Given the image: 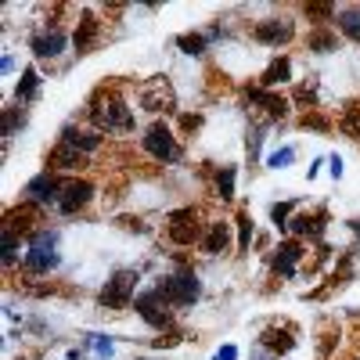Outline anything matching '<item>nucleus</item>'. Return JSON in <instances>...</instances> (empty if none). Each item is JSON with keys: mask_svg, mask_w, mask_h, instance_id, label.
<instances>
[{"mask_svg": "<svg viewBox=\"0 0 360 360\" xmlns=\"http://www.w3.org/2000/svg\"><path fill=\"white\" fill-rule=\"evenodd\" d=\"M54 263H58V256H54L51 245H33L25 252V270H33V274H44V270H51Z\"/></svg>", "mask_w": 360, "mask_h": 360, "instance_id": "17", "label": "nucleus"}, {"mask_svg": "<svg viewBox=\"0 0 360 360\" xmlns=\"http://www.w3.org/2000/svg\"><path fill=\"white\" fill-rule=\"evenodd\" d=\"M90 339H94L90 346H94V353H98V356H108V353H112V342H105L101 335H90Z\"/></svg>", "mask_w": 360, "mask_h": 360, "instance_id": "34", "label": "nucleus"}, {"mask_svg": "<svg viewBox=\"0 0 360 360\" xmlns=\"http://www.w3.org/2000/svg\"><path fill=\"white\" fill-rule=\"evenodd\" d=\"M249 101L259 105L270 119H281V115L288 112V101H285L281 94H270V90H263V86H249Z\"/></svg>", "mask_w": 360, "mask_h": 360, "instance_id": "13", "label": "nucleus"}, {"mask_svg": "<svg viewBox=\"0 0 360 360\" xmlns=\"http://www.w3.org/2000/svg\"><path fill=\"white\" fill-rule=\"evenodd\" d=\"M176 44L184 47L188 54H202V51H205V37H198V33H184V37H180Z\"/></svg>", "mask_w": 360, "mask_h": 360, "instance_id": "28", "label": "nucleus"}, {"mask_svg": "<svg viewBox=\"0 0 360 360\" xmlns=\"http://www.w3.org/2000/svg\"><path fill=\"white\" fill-rule=\"evenodd\" d=\"M335 18H339L342 37H349V40H356V44H360V8H342Z\"/></svg>", "mask_w": 360, "mask_h": 360, "instance_id": "22", "label": "nucleus"}, {"mask_svg": "<svg viewBox=\"0 0 360 360\" xmlns=\"http://www.w3.org/2000/svg\"><path fill=\"white\" fill-rule=\"evenodd\" d=\"M90 115H94V123H98V130H115V134H127V130H134V112L127 108V101L119 98V94H105V98H98V105L90 108Z\"/></svg>", "mask_w": 360, "mask_h": 360, "instance_id": "1", "label": "nucleus"}, {"mask_svg": "<svg viewBox=\"0 0 360 360\" xmlns=\"http://www.w3.org/2000/svg\"><path fill=\"white\" fill-rule=\"evenodd\" d=\"M47 166H54V169H69V173H72V169H83V166H86V155L79 152V148H72V144L62 141V144H54V148H51Z\"/></svg>", "mask_w": 360, "mask_h": 360, "instance_id": "11", "label": "nucleus"}, {"mask_svg": "<svg viewBox=\"0 0 360 360\" xmlns=\"http://www.w3.org/2000/svg\"><path fill=\"white\" fill-rule=\"evenodd\" d=\"M339 130H342L346 137L360 141V105H349V108L342 112V119H339Z\"/></svg>", "mask_w": 360, "mask_h": 360, "instance_id": "24", "label": "nucleus"}, {"mask_svg": "<svg viewBox=\"0 0 360 360\" xmlns=\"http://www.w3.org/2000/svg\"><path fill=\"white\" fill-rule=\"evenodd\" d=\"M62 180H58L54 173H40L37 180H29V188H25V198L29 202H40V205H58V198H62Z\"/></svg>", "mask_w": 360, "mask_h": 360, "instance_id": "8", "label": "nucleus"}, {"mask_svg": "<svg viewBox=\"0 0 360 360\" xmlns=\"http://www.w3.org/2000/svg\"><path fill=\"white\" fill-rule=\"evenodd\" d=\"M217 360H238V349H234V346H224V349L217 353Z\"/></svg>", "mask_w": 360, "mask_h": 360, "instance_id": "37", "label": "nucleus"}, {"mask_svg": "<svg viewBox=\"0 0 360 360\" xmlns=\"http://www.w3.org/2000/svg\"><path fill=\"white\" fill-rule=\"evenodd\" d=\"M238 231H242V242H238V249L249 252V245H252V220H249V217H238Z\"/></svg>", "mask_w": 360, "mask_h": 360, "instance_id": "29", "label": "nucleus"}, {"mask_svg": "<svg viewBox=\"0 0 360 360\" xmlns=\"http://www.w3.org/2000/svg\"><path fill=\"white\" fill-rule=\"evenodd\" d=\"M292 22L288 18H266V22H259L256 29H252V37L259 40V44H270V47H281V44H288L292 40Z\"/></svg>", "mask_w": 360, "mask_h": 360, "instance_id": "10", "label": "nucleus"}, {"mask_svg": "<svg viewBox=\"0 0 360 360\" xmlns=\"http://www.w3.org/2000/svg\"><path fill=\"white\" fill-rule=\"evenodd\" d=\"M134 285H137V274L134 270H119V274L101 288V303L112 307V310H123L130 307V295H134Z\"/></svg>", "mask_w": 360, "mask_h": 360, "instance_id": "4", "label": "nucleus"}, {"mask_svg": "<svg viewBox=\"0 0 360 360\" xmlns=\"http://www.w3.org/2000/svg\"><path fill=\"white\" fill-rule=\"evenodd\" d=\"M0 259H4V266H11L18 259V234L11 227H4V252H0Z\"/></svg>", "mask_w": 360, "mask_h": 360, "instance_id": "27", "label": "nucleus"}, {"mask_svg": "<svg viewBox=\"0 0 360 360\" xmlns=\"http://www.w3.org/2000/svg\"><path fill=\"white\" fill-rule=\"evenodd\" d=\"M307 15H314V18H332L335 8H332V4H307Z\"/></svg>", "mask_w": 360, "mask_h": 360, "instance_id": "32", "label": "nucleus"}, {"mask_svg": "<svg viewBox=\"0 0 360 360\" xmlns=\"http://www.w3.org/2000/svg\"><path fill=\"white\" fill-rule=\"evenodd\" d=\"M65 144L79 148V152L86 155V152H94V148H101V134L98 130H76V127H69L65 130Z\"/></svg>", "mask_w": 360, "mask_h": 360, "instance_id": "19", "label": "nucleus"}, {"mask_svg": "<svg viewBox=\"0 0 360 360\" xmlns=\"http://www.w3.org/2000/svg\"><path fill=\"white\" fill-rule=\"evenodd\" d=\"M324 213H314V217H295L292 224H288V231L292 234H310V238H321L324 234Z\"/></svg>", "mask_w": 360, "mask_h": 360, "instance_id": "21", "label": "nucleus"}, {"mask_svg": "<svg viewBox=\"0 0 360 360\" xmlns=\"http://www.w3.org/2000/svg\"><path fill=\"white\" fill-rule=\"evenodd\" d=\"M356 360H360V356H356Z\"/></svg>", "mask_w": 360, "mask_h": 360, "instance_id": "38", "label": "nucleus"}, {"mask_svg": "<svg viewBox=\"0 0 360 360\" xmlns=\"http://www.w3.org/2000/svg\"><path fill=\"white\" fill-rule=\"evenodd\" d=\"M299 259H303V245H299V242H281L274 249V270H278V274H292Z\"/></svg>", "mask_w": 360, "mask_h": 360, "instance_id": "15", "label": "nucleus"}, {"mask_svg": "<svg viewBox=\"0 0 360 360\" xmlns=\"http://www.w3.org/2000/svg\"><path fill=\"white\" fill-rule=\"evenodd\" d=\"M62 47H65V33H62V29H51V33H44V37H37V40H33V51H37L40 58H54V54H62Z\"/></svg>", "mask_w": 360, "mask_h": 360, "instance_id": "18", "label": "nucleus"}, {"mask_svg": "<svg viewBox=\"0 0 360 360\" xmlns=\"http://www.w3.org/2000/svg\"><path fill=\"white\" fill-rule=\"evenodd\" d=\"M98 29H101V22L90 15V11H83V18H79V29H76V37H72V44H76V51L79 54H86L90 47H94V40H98Z\"/></svg>", "mask_w": 360, "mask_h": 360, "instance_id": "14", "label": "nucleus"}, {"mask_svg": "<svg viewBox=\"0 0 360 360\" xmlns=\"http://www.w3.org/2000/svg\"><path fill=\"white\" fill-rule=\"evenodd\" d=\"M37 90H40V76H37V69H25L22 72V79H18V101H29V98H37Z\"/></svg>", "mask_w": 360, "mask_h": 360, "instance_id": "25", "label": "nucleus"}, {"mask_svg": "<svg viewBox=\"0 0 360 360\" xmlns=\"http://www.w3.org/2000/svg\"><path fill=\"white\" fill-rule=\"evenodd\" d=\"M202 249H205L209 256H220V252H227V249H231V224H224V220L209 224V231L202 234Z\"/></svg>", "mask_w": 360, "mask_h": 360, "instance_id": "12", "label": "nucleus"}, {"mask_svg": "<svg viewBox=\"0 0 360 360\" xmlns=\"http://www.w3.org/2000/svg\"><path fill=\"white\" fill-rule=\"evenodd\" d=\"M288 76H292V62L288 58H274V62L266 65V72L259 76V83L263 86H278V83H288Z\"/></svg>", "mask_w": 360, "mask_h": 360, "instance_id": "20", "label": "nucleus"}, {"mask_svg": "<svg viewBox=\"0 0 360 360\" xmlns=\"http://www.w3.org/2000/svg\"><path fill=\"white\" fill-rule=\"evenodd\" d=\"M15 123H18V119H15V108H8V115H4V134H8V137L15 134Z\"/></svg>", "mask_w": 360, "mask_h": 360, "instance_id": "35", "label": "nucleus"}, {"mask_svg": "<svg viewBox=\"0 0 360 360\" xmlns=\"http://www.w3.org/2000/svg\"><path fill=\"white\" fill-rule=\"evenodd\" d=\"M90 195H94L90 180H65L62 198H58V213H76V209H83L90 202Z\"/></svg>", "mask_w": 360, "mask_h": 360, "instance_id": "9", "label": "nucleus"}, {"mask_svg": "<svg viewBox=\"0 0 360 360\" xmlns=\"http://www.w3.org/2000/svg\"><path fill=\"white\" fill-rule=\"evenodd\" d=\"M303 127H307V130H310V127H314V130H328V119H321V115H303Z\"/></svg>", "mask_w": 360, "mask_h": 360, "instance_id": "33", "label": "nucleus"}, {"mask_svg": "<svg viewBox=\"0 0 360 360\" xmlns=\"http://www.w3.org/2000/svg\"><path fill=\"white\" fill-rule=\"evenodd\" d=\"M141 105H144L148 112H173V105H176V98H173V86H169L162 76L148 79V83L141 86Z\"/></svg>", "mask_w": 360, "mask_h": 360, "instance_id": "7", "label": "nucleus"}, {"mask_svg": "<svg viewBox=\"0 0 360 360\" xmlns=\"http://www.w3.org/2000/svg\"><path fill=\"white\" fill-rule=\"evenodd\" d=\"M307 47L317 51V54H332L339 47V40H335V33H328V29H314V33L307 37Z\"/></svg>", "mask_w": 360, "mask_h": 360, "instance_id": "23", "label": "nucleus"}, {"mask_svg": "<svg viewBox=\"0 0 360 360\" xmlns=\"http://www.w3.org/2000/svg\"><path fill=\"white\" fill-rule=\"evenodd\" d=\"M259 144H263V137L252 134V137H249V155H252V162H256V155H259Z\"/></svg>", "mask_w": 360, "mask_h": 360, "instance_id": "36", "label": "nucleus"}, {"mask_svg": "<svg viewBox=\"0 0 360 360\" xmlns=\"http://www.w3.org/2000/svg\"><path fill=\"white\" fill-rule=\"evenodd\" d=\"M292 159H295V152H292V148H281V152H274V155L266 159V166H274V169H281V166H288Z\"/></svg>", "mask_w": 360, "mask_h": 360, "instance_id": "30", "label": "nucleus"}, {"mask_svg": "<svg viewBox=\"0 0 360 360\" xmlns=\"http://www.w3.org/2000/svg\"><path fill=\"white\" fill-rule=\"evenodd\" d=\"M144 152L155 155L159 162H176L180 159V144H176V137H173V130L166 123H155V127H148V134H144Z\"/></svg>", "mask_w": 360, "mask_h": 360, "instance_id": "3", "label": "nucleus"}, {"mask_svg": "<svg viewBox=\"0 0 360 360\" xmlns=\"http://www.w3.org/2000/svg\"><path fill=\"white\" fill-rule=\"evenodd\" d=\"M137 314L152 324V328H169V303H166V295L159 292V288H152V292H141L137 295Z\"/></svg>", "mask_w": 360, "mask_h": 360, "instance_id": "6", "label": "nucleus"}, {"mask_svg": "<svg viewBox=\"0 0 360 360\" xmlns=\"http://www.w3.org/2000/svg\"><path fill=\"white\" fill-rule=\"evenodd\" d=\"M166 231H169V238L176 245H195L198 242V213L195 209H176V213H169V220H166Z\"/></svg>", "mask_w": 360, "mask_h": 360, "instance_id": "5", "label": "nucleus"}, {"mask_svg": "<svg viewBox=\"0 0 360 360\" xmlns=\"http://www.w3.org/2000/svg\"><path fill=\"white\" fill-rule=\"evenodd\" d=\"M159 292L166 295L169 307H191L195 299L202 295V285H198L195 274H173V278H162Z\"/></svg>", "mask_w": 360, "mask_h": 360, "instance_id": "2", "label": "nucleus"}, {"mask_svg": "<svg viewBox=\"0 0 360 360\" xmlns=\"http://www.w3.org/2000/svg\"><path fill=\"white\" fill-rule=\"evenodd\" d=\"M217 191H220L224 202L234 198V166H224V169L217 173Z\"/></svg>", "mask_w": 360, "mask_h": 360, "instance_id": "26", "label": "nucleus"}, {"mask_svg": "<svg viewBox=\"0 0 360 360\" xmlns=\"http://www.w3.org/2000/svg\"><path fill=\"white\" fill-rule=\"evenodd\" d=\"M263 346L270 353H288L295 346V328H266V332H263Z\"/></svg>", "mask_w": 360, "mask_h": 360, "instance_id": "16", "label": "nucleus"}, {"mask_svg": "<svg viewBox=\"0 0 360 360\" xmlns=\"http://www.w3.org/2000/svg\"><path fill=\"white\" fill-rule=\"evenodd\" d=\"M288 213H292V202H281V205L270 209V217H274L278 227H288Z\"/></svg>", "mask_w": 360, "mask_h": 360, "instance_id": "31", "label": "nucleus"}]
</instances>
